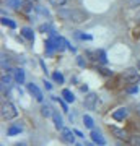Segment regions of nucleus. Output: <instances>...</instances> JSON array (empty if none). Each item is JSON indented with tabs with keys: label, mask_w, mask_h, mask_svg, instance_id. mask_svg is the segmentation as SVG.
<instances>
[{
	"label": "nucleus",
	"mask_w": 140,
	"mask_h": 146,
	"mask_svg": "<svg viewBox=\"0 0 140 146\" xmlns=\"http://www.w3.org/2000/svg\"><path fill=\"white\" fill-rule=\"evenodd\" d=\"M62 15L67 16V20L75 23V25H82V23H85L90 18L88 13L80 10V8H72V10H68V11H62Z\"/></svg>",
	"instance_id": "f257e3e1"
},
{
	"label": "nucleus",
	"mask_w": 140,
	"mask_h": 146,
	"mask_svg": "<svg viewBox=\"0 0 140 146\" xmlns=\"http://www.w3.org/2000/svg\"><path fill=\"white\" fill-rule=\"evenodd\" d=\"M0 112H2V119L3 120H13V119H16V115H18L16 106L13 104V102H10V101H7V102L2 104Z\"/></svg>",
	"instance_id": "f03ea898"
},
{
	"label": "nucleus",
	"mask_w": 140,
	"mask_h": 146,
	"mask_svg": "<svg viewBox=\"0 0 140 146\" xmlns=\"http://www.w3.org/2000/svg\"><path fill=\"white\" fill-rule=\"evenodd\" d=\"M122 76H124L125 83L132 84V86L140 83V73H139V70H135V68H127Z\"/></svg>",
	"instance_id": "7ed1b4c3"
},
{
	"label": "nucleus",
	"mask_w": 140,
	"mask_h": 146,
	"mask_svg": "<svg viewBox=\"0 0 140 146\" xmlns=\"http://www.w3.org/2000/svg\"><path fill=\"white\" fill-rule=\"evenodd\" d=\"M98 94L96 93H88L86 96H85V99H83V104H85V107L88 110H96V107H98Z\"/></svg>",
	"instance_id": "20e7f679"
},
{
	"label": "nucleus",
	"mask_w": 140,
	"mask_h": 146,
	"mask_svg": "<svg viewBox=\"0 0 140 146\" xmlns=\"http://www.w3.org/2000/svg\"><path fill=\"white\" fill-rule=\"evenodd\" d=\"M26 89H28V93L31 94V96L38 101V102H42V101H44L42 91H41L39 88H38V86H36L34 83H28V84H26Z\"/></svg>",
	"instance_id": "39448f33"
},
{
	"label": "nucleus",
	"mask_w": 140,
	"mask_h": 146,
	"mask_svg": "<svg viewBox=\"0 0 140 146\" xmlns=\"http://www.w3.org/2000/svg\"><path fill=\"white\" fill-rule=\"evenodd\" d=\"M111 128V133L117 138V140H122V141H130V136L127 135V131L119 128V127H109Z\"/></svg>",
	"instance_id": "423d86ee"
},
{
	"label": "nucleus",
	"mask_w": 140,
	"mask_h": 146,
	"mask_svg": "<svg viewBox=\"0 0 140 146\" xmlns=\"http://www.w3.org/2000/svg\"><path fill=\"white\" fill-rule=\"evenodd\" d=\"M60 138L65 143H70V145L75 143V133H73V130H68V128H62L60 130Z\"/></svg>",
	"instance_id": "0eeeda50"
},
{
	"label": "nucleus",
	"mask_w": 140,
	"mask_h": 146,
	"mask_svg": "<svg viewBox=\"0 0 140 146\" xmlns=\"http://www.w3.org/2000/svg\"><path fill=\"white\" fill-rule=\"evenodd\" d=\"M90 136H91V140H93V143H96V145H99V146H104L106 145V140L103 138V135L99 133L98 130H91V133H90Z\"/></svg>",
	"instance_id": "6e6552de"
},
{
	"label": "nucleus",
	"mask_w": 140,
	"mask_h": 146,
	"mask_svg": "<svg viewBox=\"0 0 140 146\" xmlns=\"http://www.w3.org/2000/svg\"><path fill=\"white\" fill-rule=\"evenodd\" d=\"M127 109L125 107H119V109H116L114 112H113V119L117 120V122H121V120H124L125 117H127Z\"/></svg>",
	"instance_id": "1a4fd4ad"
},
{
	"label": "nucleus",
	"mask_w": 140,
	"mask_h": 146,
	"mask_svg": "<svg viewBox=\"0 0 140 146\" xmlns=\"http://www.w3.org/2000/svg\"><path fill=\"white\" fill-rule=\"evenodd\" d=\"M11 72H13V76H15L16 83H20V84L25 83V72L21 68H11Z\"/></svg>",
	"instance_id": "9d476101"
},
{
	"label": "nucleus",
	"mask_w": 140,
	"mask_h": 146,
	"mask_svg": "<svg viewBox=\"0 0 140 146\" xmlns=\"http://www.w3.org/2000/svg\"><path fill=\"white\" fill-rule=\"evenodd\" d=\"M21 36L25 37V39H28V41H34V33H33V29L31 28H21Z\"/></svg>",
	"instance_id": "9b49d317"
},
{
	"label": "nucleus",
	"mask_w": 140,
	"mask_h": 146,
	"mask_svg": "<svg viewBox=\"0 0 140 146\" xmlns=\"http://www.w3.org/2000/svg\"><path fill=\"white\" fill-rule=\"evenodd\" d=\"M52 120H54V127H56L57 130H62L64 128V120H62V117H60L57 112L52 114Z\"/></svg>",
	"instance_id": "f8f14e48"
},
{
	"label": "nucleus",
	"mask_w": 140,
	"mask_h": 146,
	"mask_svg": "<svg viewBox=\"0 0 140 146\" xmlns=\"http://www.w3.org/2000/svg\"><path fill=\"white\" fill-rule=\"evenodd\" d=\"M62 98L67 102H75V96H73V93L70 89H62Z\"/></svg>",
	"instance_id": "ddd939ff"
},
{
	"label": "nucleus",
	"mask_w": 140,
	"mask_h": 146,
	"mask_svg": "<svg viewBox=\"0 0 140 146\" xmlns=\"http://www.w3.org/2000/svg\"><path fill=\"white\" fill-rule=\"evenodd\" d=\"M83 123H85V127L90 128V130L94 128V122H93V119H91L90 115H83Z\"/></svg>",
	"instance_id": "4468645a"
},
{
	"label": "nucleus",
	"mask_w": 140,
	"mask_h": 146,
	"mask_svg": "<svg viewBox=\"0 0 140 146\" xmlns=\"http://www.w3.org/2000/svg\"><path fill=\"white\" fill-rule=\"evenodd\" d=\"M52 80H54L56 83H59V84L65 83V78H64V75L60 72H54V73H52Z\"/></svg>",
	"instance_id": "2eb2a0df"
},
{
	"label": "nucleus",
	"mask_w": 140,
	"mask_h": 146,
	"mask_svg": "<svg viewBox=\"0 0 140 146\" xmlns=\"http://www.w3.org/2000/svg\"><path fill=\"white\" fill-rule=\"evenodd\" d=\"M49 3L56 8H62V7L67 5V0H49Z\"/></svg>",
	"instance_id": "dca6fc26"
},
{
	"label": "nucleus",
	"mask_w": 140,
	"mask_h": 146,
	"mask_svg": "<svg viewBox=\"0 0 140 146\" xmlns=\"http://www.w3.org/2000/svg\"><path fill=\"white\" fill-rule=\"evenodd\" d=\"M41 114L44 115V117H52V114H54V112H51V107H49L47 104H44L41 107Z\"/></svg>",
	"instance_id": "f3484780"
},
{
	"label": "nucleus",
	"mask_w": 140,
	"mask_h": 146,
	"mask_svg": "<svg viewBox=\"0 0 140 146\" xmlns=\"http://www.w3.org/2000/svg\"><path fill=\"white\" fill-rule=\"evenodd\" d=\"M2 23H3V25H5V26L11 28V29H15V28H16V23H15V21L8 20V18H5V16H3V18H2Z\"/></svg>",
	"instance_id": "a211bd4d"
},
{
	"label": "nucleus",
	"mask_w": 140,
	"mask_h": 146,
	"mask_svg": "<svg viewBox=\"0 0 140 146\" xmlns=\"http://www.w3.org/2000/svg\"><path fill=\"white\" fill-rule=\"evenodd\" d=\"M20 131H21V128H20V127H10V128H8V135H10V136L18 135Z\"/></svg>",
	"instance_id": "6ab92c4d"
},
{
	"label": "nucleus",
	"mask_w": 140,
	"mask_h": 146,
	"mask_svg": "<svg viewBox=\"0 0 140 146\" xmlns=\"http://www.w3.org/2000/svg\"><path fill=\"white\" fill-rule=\"evenodd\" d=\"M130 145L132 146H140V136H137V135L130 136Z\"/></svg>",
	"instance_id": "aec40b11"
},
{
	"label": "nucleus",
	"mask_w": 140,
	"mask_h": 146,
	"mask_svg": "<svg viewBox=\"0 0 140 146\" xmlns=\"http://www.w3.org/2000/svg\"><path fill=\"white\" fill-rule=\"evenodd\" d=\"M8 3H10V5L13 7V8H20L23 2H21V0H8Z\"/></svg>",
	"instance_id": "412c9836"
},
{
	"label": "nucleus",
	"mask_w": 140,
	"mask_h": 146,
	"mask_svg": "<svg viewBox=\"0 0 140 146\" xmlns=\"http://www.w3.org/2000/svg\"><path fill=\"white\" fill-rule=\"evenodd\" d=\"M98 55H99V62H101V63H106V62H108V58H106V52H104V50H99Z\"/></svg>",
	"instance_id": "4be33fe9"
},
{
	"label": "nucleus",
	"mask_w": 140,
	"mask_h": 146,
	"mask_svg": "<svg viewBox=\"0 0 140 146\" xmlns=\"http://www.w3.org/2000/svg\"><path fill=\"white\" fill-rule=\"evenodd\" d=\"M10 81H11V78H10V76H5V75L2 76V86H3V88H5V84L8 86V84H10Z\"/></svg>",
	"instance_id": "5701e85b"
},
{
	"label": "nucleus",
	"mask_w": 140,
	"mask_h": 146,
	"mask_svg": "<svg viewBox=\"0 0 140 146\" xmlns=\"http://www.w3.org/2000/svg\"><path fill=\"white\" fill-rule=\"evenodd\" d=\"M77 37H80V39H86V41H91V36H90V34H82V33H77Z\"/></svg>",
	"instance_id": "b1692460"
},
{
	"label": "nucleus",
	"mask_w": 140,
	"mask_h": 146,
	"mask_svg": "<svg viewBox=\"0 0 140 146\" xmlns=\"http://www.w3.org/2000/svg\"><path fill=\"white\" fill-rule=\"evenodd\" d=\"M49 29H51L49 25H41V28H39V31L41 33H49Z\"/></svg>",
	"instance_id": "393cba45"
},
{
	"label": "nucleus",
	"mask_w": 140,
	"mask_h": 146,
	"mask_svg": "<svg viewBox=\"0 0 140 146\" xmlns=\"http://www.w3.org/2000/svg\"><path fill=\"white\" fill-rule=\"evenodd\" d=\"M5 65H8V58H7V55H2V67L5 68Z\"/></svg>",
	"instance_id": "a878e982"
},
{
	"label": "nucleus",
	"mask_w": 140,
	"mask_h": 146,
	"mask_svg": "<svg viewBox=\"0 0 140 146\" xmlns=\"http://www.w3.org/2000/svg\"><path fill=\"white\" fill-rule=\"evenodd\" d=\"M129 3L132 7H139L140 5V0H129Z\"/></svg>",
	"instance_id": "bb28decb"
},
{
	"label": "nucleus",
	"mask_w": 140,
	"mask_h": 146,
	"mask_svg": "<svg viewBox=\"0 0 140 146\" xmlns=\"http://www.w3.org/2000/svg\"><path fill=\"white\" fill-rule=\"evenodd\" d=\"M137 91H139V86H137V84H135L134 88H130V89H129V93H130V94H135Z\"/></svg>",
	"instance_id": "cd10ccee"
},
{
	"label": "nucleus",
	"mask_w": 140,
	"mask_h": 146,
	"mask_svg": "<svg viewBox=\"0 0 140 146\" xmlns=\"http://www.w3.org/2000/svg\"><path fill=\"white\" fill-rule=\"evenodd\" d=\"M73 133H75V135H77L78 138H85V135H83V133H82L80 130H73Z\"/></svg>",
	"instance_id": "c85d7f7f"
},
{
	"label": "nucleus",
	"mask_w": 140,
	"mask_h": 146,
	"mask_svg": "<svg viewBox=\"0 0 140 146\" xmlns=\"http://www.w3.org/2000/svg\"><path fill=\"white\" fill-rule=\"evenodd\" d=\"M44 86H46V89H49V91L52 89V84L49 83V81H44Z\"/></svg>",
	"instance_id": "c756f323"
},
{
	"label": "nucleus",
	"mask_w": 140,
	"mask_h": 146,
	"mask_svg": "<svg viewBox=\"0 0 140 146\" xmlns=\"http://www.w3.org/2000/svg\"><path fill=\"white\" fill-rule=\"evenodd\" d=\"M135 112H137V114H139V115H140V104H139V106H137V107H135Z\"/></svg>",
	"instance_id": "7c9ffc66"
},
{
	"label": "nucleus",
	"mask_w": 140,
	"mask_h": 146,
	"mask_svg": "<svg viewBox=\"0 0 140 146\" xmlns=\"http://www.w3.org/2000/svg\"><path fill=\"white\" fill-rule=\"evenodd\" d=\"M15 146H26V143H16Z\"/></svg>",
	"instance_id": "2f4dec72"
},
{
	"label": "nucleus",
	"mask_w": 140,
	"mask_h": 146,
	"mask_svg": "<svg viewBox=\"0 0 140 146\" xmlns=\"http://www.w3.org/2000/svg\"><path fill=\"white\" fill-rule=\"evenodd\" d=\"M28 2H31V3H36V2H39V0H28Z\"/></svg>",
	"instance_id": "473e14b6"
},
{
	"label": "nucleus",
	"mask_w": 140,
	"mask_h": 146,
	"mask_svg": "<svg viewBox=\"0 0 140 146\" xmlns=\"http://www.w3.org/2000/svg\"><path fill=\"white\" fill-rule=\"evenodd\" d=\"M137 67H139V72H140V60H137Z\"/></svg>",
	"instance_id": "72a5a7b5"
},
{
	"label": "nucleus",
	"mask_w": 140,
	"mask_h": 146,
	"mask_svg": "<svg viewBox=\"0 0 140 146\" xmlns=\"http://www.w3.org/2000/svg\"><path fill=\"white\" fill-rule=\"evenodd\" d=\"M75 146H83V145H80V143H75Z\"/></svg>",
	"instance_id": "f704fd0d"
}]
</instances>
